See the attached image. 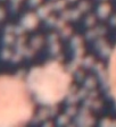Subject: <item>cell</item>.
Instances as JSON below:
<instances>
[{
	"label": "cell",
	"instance_id": "6da1fadb",
	"mask_svg": "<svg viewBox=\"0 0 116 127\" xmlns=\"http://www.w3.org/2000/svg\"><path fill=\"white\" fill-rule=\"evenodd\" d=\"M33 112L30 87L14 76H0V126L24 125Z\"/></svg>",
	"mask_w": 116,
	"mask_h": 127
},
{
	"label": "cell",
	"instance_id": "7a4b0ae2",
	"mask_svg": "<svg viewBox=\"0 0 116 127\" xmlns=\"http://www.w3.org/2000/svg\"><path fill=\"white\" fill-rule=\"evenodd\" d=\"M60 68L55 67H48L43 68L42 70L34 71L31 76V87L30 90L38 93L40 99L42 101H55L59 100L64 96V93L67 90L68 84V77L65 74L60 77L54 79L58 74L61 73Z\"/></svg>",
	"mask_w": 116,
	"mask_h": 127
}]
</instances>
